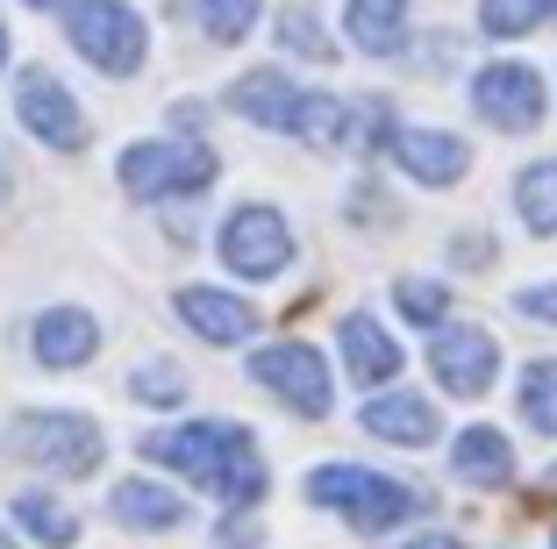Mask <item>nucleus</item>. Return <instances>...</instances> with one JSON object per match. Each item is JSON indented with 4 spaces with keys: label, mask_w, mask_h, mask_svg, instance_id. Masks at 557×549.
Here are the masks:
<instances>
[{
    "label": "nucleus",
    "mask_w": 557,
    "mask_h": 549,
    "mask_svg": "<svg viewBox=\"0 0 557 549\" xmlns=\"http://www.w3.org/2000/svg\"><path fill=\"white\" fill-rule=\"evenodd\" d=\"M136 450H144L150 464L180 471L186 485L214 492V500H230V507H258V500H264V457H258V442H250V428H236V421L150 428Z\"/></svg>",
    "instance_id": "nucleus-1"
},
{
    "label": "nucleus",
    "mask_w": 557,
    "mask_h": 549,
    "mask_svg": "<svg viewBox=\"0 0 557 549\" xmlns=\"http://www.w3.org/2000/svg\"><path fill=\"white\" fill-rule=\"evenodd\" d=\"M308 500L322 514H344L358 535H386L400 521L429 514V492L422 485H400L386 471H364V464H314L308 471Z\"/></svg>",
    "instance_id": "nucleus-2"
},
{
    "label": "nucleus",
    "mask_w": 557,
    "mask_h": 549,
    "mask_svg": "<svg viewBox=\"0 0 557 549\" xmlns=\"http://www.w3.org/2000/svg\"><path fill=\"white\" fill-rule=\"evenodd\" d=\"M8 442H15L22 464L58 471V478H86L100 464V421L72 414V407H29V414H15Z\"/></svg>",
    "instance_id": "nucleus-3"
},
{
    "label": "nucleus",
    "mask_w": 557,
    "mask_h": 549,
    "mask_svg": "<svg viewBox=\"0 0 557 549\" xmlns=\"http://www.w3.org/2000/svg\"><path fill=\"white\" fill-rule=\"evenodd\" d=\"M65 36H72V50H79L86 65H100V72H136L144 65V15H136L129 0H72L65 8Z\"/></svg>",
    "instance_id": "nucleus-4"
},
{
    "label": "nucleus",
    "mask_w": 557,
    "mask_h": 549,
    "mask_svg": "<svg viewBox=\"0 0 557 549\" xmlns=\"http://www.w3.org/2000/svg\"><path fill=\"white\" fill-rule=\"evenodd\" d=\"M115 172H122V186H129V200L200 194L214 178V150L208 144H129Z\"/></svg>",
    "instance_id": "nucleus-5"
},
{
    "label": "nucleus",
    "mask_w": 557,
    "mask_h": 549,
    "mask_svg": "<svg viewBox=\"0 0 557 549\" xmlns=\"http://www.w3.org/2000/svg\"><path fill=\"white\" fill-rule=\"evenodd\" d=\"M222 264H230L236 278H278L294 264V228H286V214L264 208V200L236 208L230 222H222Z\"/></svg>",
    "instance_id": "nucleus-6"
},
{
    "label": "nucleus",
    "mask_w": 557,
    "mask_h": 549,
    "mask_svg": "<svg viewBox=\"0 0 557 549\" xmlns=\"http://www.w3.org/2000/svg\"><path fill=\"white\" fill-rule=\"evenodd\" d=\"M250 378H258L278 407H294V414H308V421L329 414V400H336L322 350H308V342H272V350H258L250 357Z\"/></svg>",
    "instance_id": "nucleus-7"
},
{
    "label": "nucleus",
    "mask_w": 557,
    "mask_h": 549,
    "mask_svg": "<svg viewBox=\"0 0 557 549\" xmlns=\"http://www.w3.org/2000/svg\"><path fill=\"white\" fill-rule=\"evenodd\" d=\"M429 372L443 378V392H458V400H479V392L500 378V342L472 322H443L436 342H429Z\"/></svg>",
    "instance_id": "nucleus-8"
},
{
    "label": "nucleus",
    "mask_w": 557,
    "mask_h": 549,
    "mask_svg": "<svg viewBox=\"0 0 557 549\" xmlns=\"http://www.w3.org/2000/svg\"><path fill=\"white\" fill-rule=\"evenodd\" d=\"M472 108H479V122H493V129H508V136L536 129V122H543V79H536V65H515V58L486 65L472 79Z\"/></svg>",
    "instance_id": "nucleus-9"
},
{
    "label": "nucleus",
    "mask_w": 557,
    "mask_h": 549,
    "mask_svg": "<svg viewBox=\"0 0 557 549\" xmlns=\"http://www.w3.org/2000/svg\"><path fill=\"white\" fill-rule=\"evenodd\" d=\"M15 114H22V129H29L36 144H50V150H79V144H86L79 100L50 79V72H36V65L15 79Z\"/></svg>",
    "instance_id": "nucleus-10"
},
{
    "label": "nucleus",
    "mask_w": 557,
    "mask_h": 549,
    "mask_svg": "<svg viewBox=\"0 0 557 549\" xmlns=\"http://www.w3.org/2000/svg\"><path fill=\"white\" fill-rule=\"evenodd\" d=\"M29 350H36L44 372H72V364H86V357L100 350V322L86 308H50V314H36Z\"/></svg>",
    "instance_id": "nucleus-11"
},
{
    "label": "nucleus",
    "mask_w": 557,
    "mask_h": 549,
    "mask_svg": "<svg viewBox=\"0 0 557 549\" xmlns=\"http://www.w3.org/2000/svg\"><path fill=\"white\" fill-rule=\"evenodd\" d=\"M230 108L244 114V122H258V129H300V108H308V93H300L286 72H244V79L230 86Z\"/></svg>",
    "instance_id": "nucleus-12"
},
{
    "label": "nucleus",
    "mask_w": 557,
    "mask_h": 549,
    "mask_svg": "<svg viewBox=\"0 0 557 549\" xmlns=\"http://www.w3.org/2000/svg\"><path fill=\"white\" fill-rule=\"evenodd\" d=\"M394 158H400V172H408L414 186H458L465 164H472V150H465L450 129H400Z\"/></svg>",
    "instance_id": "nucleus-13"
},
{
    "label": "nucleus",
    "mask_w": 557,
    "mask_h": 549,
    "mask_svg": "<svg viewBox=\"0 0 557 549\" xmlns=\"http://www.w3.org/2000/svg\"><path fill=\"white\" fill-rule=\"evenodd\" d=\"M336 350H344V372L358 378V386H386V378H400V342L386 336L372 314H344V322H336Z\"/></svg>",
    "instance_id": "nucleus-14"
},
{
    "label": "nucleus",
    "mask_w": 557,
    "mask_h": 549,
    "mask_svg": "<svg viewBox=\"0 0 557 549\" xmlns=\"http://www.w3.org/2000/svg\"><path fill=\"white\" fill-rule=\"evenodd\" d=\"M364 436L394 442V450H429L436 442V407L422 392H379V400H364Z\"/></svg>",
    "instance_id": "nucleus-15"
},
{
    "label": "nucleus",
    "mask_w": 557,
    "mask_h": 549,
    "mask_svg": "<svg viewBox=\"0 0 557 549\" xmlns=\"http://www.w3.org/2000/svg\"><path fill=\"white\" fill-rule=\"evenodd\" d=\"M180 314H186V328H194L200 342H244L250 328H258V308H250V300L214 292V286H186L180 292Z\"/></svg>",
    "instance_id": "nucleus-16"
},
{
    "label": "nucleus",
    "mask_w": 557,
    "mask_h": 549,
    "mask_svg": "<svg viewBox=\"0 0 557 549\" xmlns=\"http://www.w3.org/2000/svg\"><path fill=\"white\" fill-rule=\"evenodd\" d=\"M108 514H115L122 528L164 535V528H180V521H186V500L172 492V485H158V478H122L115 492H108Z\"/></svg>",
    "instance_id": "nucleus-17"
},
{
    "label": "nucleus",
    "mask_w": 557,
    "mask_h": 549,
    "mask_svg": "<svg viewBox=\"0 0 557 549\" xmlns=\"http://www.w3.org/2000/svg\"><path fill=\"white\" fill-rule=\"evenodd\" d=\"M450 471H458L465 485H500L515 478V450H508V436L500 428H465L458 442H450Z\"/></svg>",
    "instance_id": "nucleus-18"
},
{
    "label": "nucleus",
    "mask_w": 557,
    "mask_h": 549,
    "mask_svg": "<svg viewBox=\"0 0 557 549\" xmlns=\"http://www.w3.org/2000/svg\"><path fill=\"white\" fill-rule=\"evenodd\" d=\"M8 521H15L36 549H72V542H79V514H72V507H58L50 492H15Z\"/></svg>",
    "instance_id": "nucleus-19"
},
{
    "label": "nucleus",
    "mask_w": 557,
    "mask_h": 549,
    "mask_svg": "<svg viewBox=\"0 0 557 549\" xmlns=\"http://www.w3.org/2000/svg\"><path fill=\"white\" fill-rule=\"evenodd\" d=\"M400 22H408V0H350V36L372 58H394L400 50Z\"/></svg>",
    "instance_id": "nucleus-20"
},
{
    "label": "nucleus",
    "mask_w": 557,
    "mask_h": 549,
    "mask_svg": "<svg viewBox=\"0 0 557 549\" xmlns=\"http://www.w3.org/2000/svg\"><path fill=\"white\" fill-rule=\"evenodd\" d=\"M180 15L194 22L208 43H244L258 22V0H180Z\"/></svg>",
    "instance_id": "nucleus-21"
},
{
    "label": "nucleus",
    "mask_w": 557,
    "mask_h": 549,
    "mask_svg": "<svg viewBox=\"0 0 557 549\" xmlns=\"http://www.w3.org/2000/svg\"><path fill=\"white\" fill-rule=\"evenodd\" d=\"M515 208H522V222L536 228V236H557V158L529 164V172L515 178Z\"/></svg>",
    "instance_id": "nucleus-22"
},
{
    "label": "nucleus",
    "mask_w": 557,
    "mask_h": 549,
    "mask_svg": "<svg viewBox=\"0 0 557 549\" xmlns=\"http://www.w3.org/2000/svg\"><path fill=\"white\" fill-rule=\"evenodd\" d=\"M350 129H358V114H350L336 93H308L294 136H300V144H314V150H336V144H350Z\"/></svg>",
    "instance_id": "nucleus-23"
},
{
    "label": "nucleus",
    "mask_w": 557,
    "mask_h": 549,
    "mask_svg": "<svg viewBox=\"0 0 557 549\" xmlns=\"http://www.w3.org/2000/svg\"><path fill=\"white\" fill-rule=\"evenodd\" d=\"M550 8H557V0H479V29L508 43V36H529Z\"/></svg>",
    "instance_id": "nucleus-24"
},
{
    "label": "nucleus",
    "mask_w": 557,
    "mask_h": 549,
    "mask_svg": "<svg viewBox=\"0 0 557 549\" xmlns=\"http://www.w3.org/2000/svg\"><path fill=\"white\" fill-rule=\"evenodd\" d=\"M522 421L536 436H557V364H529L522 372Z\"/></svg>",
    "instance_id": "nucleus-25"
},
{
    "label": "nucleus",
    "mask_w": 557,
    "mask_h": 549,
    "mask_svg": "<svg viewBox=\"0 0 557 549\" xmlns=\"http://www.w3.org/2000/svg\"><path fill=\"white\" fill-rule=\"evenodd\" d=\"M278 43H286V50H300V58H314V65H329V58H336V43L322 36L314 8H278Z\"/></svg>",
    "instance_id": "nucleus-26"
},
{
    "label": "nucleus",
    "mask_w": 557,
    "mask_h": 549,
    "mask_svg": "<svg viewBox=\"0 0 557 549\" xmlns=\"http://www.w3.org/2000/svg\"><path fill=\"white\" fill-rule=\"evenodd\" d=\"M394 308L408 314V322H422V328H443V308H450V292H443L436 278H400V286H394Z\"/></svg>",
    "instance_id": "nucleus-27"
},
{
    "label": "nucleus",
    "mask_w": 557,
    "mask_h": 549,
    "mask_svg": "<svg viewBox=\"0 0 557 549\" xmlns=\"http://www.w3.org/2000/svg\"><path fill=\"white\" fill-rule=\"evenodd\" d=\"M129 392L144 407H180L186 400V378L172 372V364H144V372H129Z\"/></svg>",
    "instance_id": "nucleus-28"
},
{
    "label": "nucleus",
    "mask_w": 557,
    "mask_h": 549,
    "mask_svg": "<svg viewBox=\"0 0 557 549\" xmlns=\"http://www.w3.org/2000/svg\"><path fill=\"white\" fill-rule=\"evenodd\" d=\"M515 314H529V322H550V328H557V286H522V292H515Z\"/></svg>",
    "instance_id": "nucleus-29"
},
{
    "label": "nucleus",
    "mask_w": 557,
    "mask_h": 549,
    "mask_svg": "<svg viewBox=\"0 0 557 549\" xmlns=\"http://www.w3.org/2000/svg\"><path fill=\"white\" fill-rule=\"evenodd\" d=\"M408 549H465L458 535H422V542H408Z\"/></svg>",
    "instance_id": "nucleus-30"
},
{
    "label": "nucleus",
    "mask_w": 557,
    "mask_h": 549,
    "mask_svg": "<svg viewBox=\"0 0 557 549\" xmlns=\"http://www.w3.org/2000/svg\"><path fill=\"white\" fill-rule=\"evenodd\" d=\"M8 186H15V178H8V164H0V200H8Z\"/></svg>",
    "instance_id": "nucleus-31"
},
{
    "label": "nucleus",
    "mask_w": 557,
    "mask_h": 549,
    "mask_svg": "<svg viewBox=\"0 0 557 549\" xmlns=\"http://www.w3.org/2000/svg\"><path fill=\"white\" fill-rule=\"evenodd\" d=\"M0 65H8V29H0Z\"/></svg>",
    "instance_id": "nucleus-32"
},
{
    "label": "nucleus",
    "mask_w": 557,
    "mask_h": 549,
    "mask_svg": "<svg viewBox=\"0 0 557 549\" xmlns=\"http://www.w3.org/2000/svg\"><path fill=\"white\" fill-rule=\"evenodd\" d=\"M0 549H15V535H8V528H0Z\"/></svg>",
    "instance_id": "nucleus-33"
},
{
    "label": "nucleus",
    "mask_w": 557,
    "mask_h": 549,
    "mask_svg": "<svg viewBox=\"0 0 557 549\" xmlns=\"http://www.w3.org/2000/svg\"><path fill=\"white\" fill-rule=\"evenodd\" d=\"M29 8H58V0H29Z\"/></svg>",
    "instance_id": "nucleus-34"
},
{
    "label": "nucleus",
    "mask_w": 557,
    "mask_h": 549,
    "mask_svg": "<svg viewBox=\"0 0 557 549\" xmlns=\"http://www.w3.org/2000/svg\"><path fill=\"white\" fill-rule=\"evenodd\" d=\"M550 485H557V464H550Z\"/></svg>",
    "instance_id": "nucleus-35"
},
{
    "label": "nucleus",
    "mask_w": 557,
    "mask_h": 549,
    "mask_svg": "<svg viewBox=\"0 0 557 549\" xmlns=\"http://www.w3.org/2000/svg\"><path fill=\"white\" fill-rule=\"evenodd\" d=\"M550 15H557V8H550Z\"/></svg>",
    "instance_id": "nucleus-36"
},
{
    "label": "nucleus",
    "mask_w": 557,
    "mask_h": 549,
    "mask_svg": "<svg viewBox=\"0 0 557 549\" xmlns=\"http://www.w3.org/2000/svg\"><path fill=\"white\" fill-rule=\"evenodd\" d=\"M550 549H557V542H550Z\"/></svg>",
    "instance_id": "nucleus-37"
}]
</instances>
